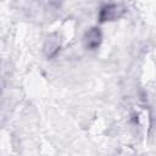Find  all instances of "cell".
<instances>
[{
	"instance_id": "6da1fadb",
	"label": "cell",
	"mask_w": 156,
	"mask_h": 156,
	"mask_svg": "<svg viewBox=\"0 0 156 156\" xmlns=\"http://www.w3.org/2000/svg\"><path fill=\"white\" fill-rule=\"evenodd\" d=\"M126 13V6L121 2H108L104 4L100 7L98 18L99 22L105 23V22H113L119 20L123 15Z\"/></svg>"
},
{
	"instance_id": "3957f363",
	"label": "cell",
	"mask_w": 156,
	"mask_h": 156,
	"mask_svg": "<svg viewBox=\"0 0 156 156\" xmlns=\"http://www.w3.org/2000/svg\"><path fill=\"white\" fill-rule=\"evenodd\" d=\"M102 43V32L99 27L89 28L83 35V44L87 50H96Z\"/></svg>"
},
{
	"instance_id": "277c9868",
	"label": "cell",
	"mask_w": 156,
	"mask_h": 156,
	"mask_svg": "<svg viewBox=\"0 0 156 156\" xmlns=\"http://www.w3.org/2000/svg\"><path fill=\"white\" fill-rule=\"evenodd\" d=\"M119 156H127V155H126V154H124V155H119Z\"/></svg>"
},
{
	"instance_id": "7a4b0ae2",
	"label": "cell",
	"mask_w": 156,
	"mask_h": 156,
	"mask_svg": "<svg viewBox=\"0 0 156 156\" xmlns=\"http://www.w3.org/2000/svg\"><path fill=\"white\" fill-rule=\"evenodd\" d=\"M61 45H62V39L60 37L58 33H50L45 40H44V44H43V52L45 55L46 58H54L60 49H61Z\"/></svg>"
}]
</instances>
